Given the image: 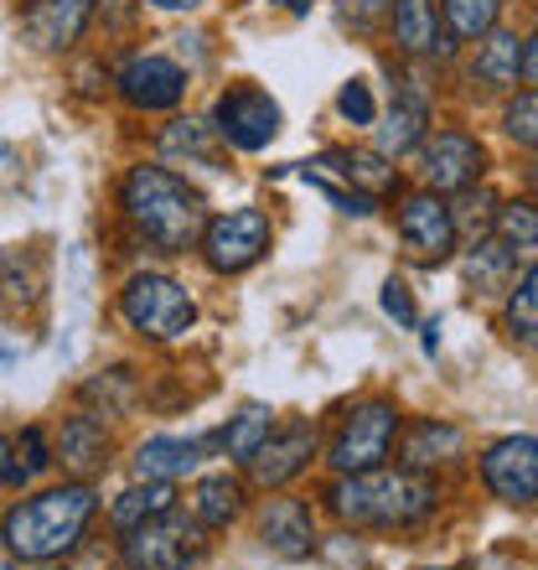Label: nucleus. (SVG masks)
Here are the masks:
<instances>
[{
	"instance_id": "obj_33",
	"label": "nucleus",
	"mask_w": 538,
	"mask_h": 570,
	"mask_svg": "<svg viewBox=\"0 0 538 570\" xmlns=\"http://www.w3.org/2000/svg\"><path fill=\"white\" fill-rule=\"evenodd\" d=\"M83 400H89V405H104V415H120V410L134 400L130 368H109L104 379H89V384H83Z\"/></svg>"
},
{
	"instance_id": "obj_40",
	"label": "nucleus",
	"mask_w": 538,
	"mask_h": 570,
	"mask_svg": "<svg viewBox=\"0 0 538 570\" xmlns=\"http://www.w3.org/2000/svg\"><path fill=\"white\" fill-rule=\"evenodd\" d=\"M11 462H16V446L6 441V431H0V482H6V472H11Z\"/></svg>"
},
{
	"instance_id": "obj_39",
	"label": "nucleus",
	"mask_w": 538,
	"mask_h": 570,
	"mask_svg": "<svg viewBox=\"0 0 538 570\" xmlns=\"http://www.w3.org/2000/svg\"><path fill=\"white\" fill-rule=\"evenodd\" d=\"M524 78H528V83H534V89H538V31H534V37H528V42H524Z\"/></svg>"
},
{
	"instance_id": "obj_4",
	"label": "nucleus",
	"mask_w": 538,
	"mask_h": 570,
	"mask_svg": "<svg viewBox=\"0 0 538 570\" xmlns=\"http://www.w3.org/2000/svg\"><path fill=\"white\" fill-rule=\"evenodd\" d=\"M120 316H124V327L140 332L146 343H177V337L192 332L197 301H192V291L181 281H171V275L140 271V275H130L120 291Z\"/></svg>"
},
{
	"instance_id": "obj_14",
	"label": "nucleus",
	"mask_w": 538,
	"mask_h": 570,
	"mask_svg": "<svg viewBox=\"0 0 538 570\" xmlns=\"http://www.w3.org/2000/svg\"><path fill=\"white\" fill-rule=\"evenodd\" d=\"M259 544L280 560H311L316 556V513L300 498H269L259 513Z\"/></svg>"
},
{
	"instance_id": "obj_3",
	"label": "nucleus",
	"mask_w": 538,
	"mask_h": 570,
	"mask_svg": "<svg viewBox=\"0 0 538 570\" xmlns=\"http://www.w3.org/2000/svg\"><path fill=\"white\" fill-rule=\"evenodd\" d=\"M120 208L130 218V228L150 249L161 255H187L202 244L208 228V203L192 181H181L166 166H130L120 181Z\"/></svg>"
},
{
	"instance_id": "obj_48",
	"label": "nucleus",
	"mask_w": 538,
	"mask_h": 570,
	"mask_svg": "<svg viewBox=\"0 0 538 570\" xmlns=\"http://www.w3.org/2000/svg\"><path fill=\"white\" fill-rule=\"evenodd\" d=\"M435 570H450V566H435Z\"/></svg>"
},
{
	"instance_id": "obj_46",
	"label": "nucleus",
	"mask_w": 538,
	"mask_h": 570,
	"mask_svg": "<svg viewBox=\"0 0 538 570\" xmlns=\"http://www.w3.org/2000/svg\"><path fill=\"white\" fill-rule=\"evenodd\" d=\"M528 193H534V203H538V161L528 166Z\"/></svg>"
},
{
	"instance_id": "obj_38",
	"label": "nucleus",
	"mask_w": 538,
	"mask_h": 570,
	"mask_svg": "<svg viewBox=\"0 0 538 570\" xmlns=\"http://www.w3.org/2000/svg\"><path fill=\"white\" fill-rule=\"evenodd\" d=\"M378 301H383V312H389L393 322H399V327H415V322H419V312H415V296H409V285H404V281H393V275H389V281H383V296H378Z\"/></svg>"
},
{
	"instance_id": "obj_24",
	"label": "nucleus",
	"mask_w": 538,
	"mask_h": 570,
	"mask_svg": "<svg viewBox=\"0 0 538 570\" xmlns=\"http://www.w3.org/2000/svg\"><path fill=\"white\" fill-rule=\"evenodd\" d=\"M243 513V482L239 478H228V472H212V478L197 482V493H192V519L197 529H228L233 519Z\"/></svg>"
},
{
	"instance_id": "obj_44",
	"label": "nucleus",
	"mask_w": 538,
	"mask_h": 570,
	"mask_svg": "<svg viewBox=\"0 0 538 570\" xmlns=\"http://www.w3.org/2000/svg\"><path fill=\"white\" fill-rule=\"evenodd\" d=\"M275 6H285L290 16H306V11H311V0H275Z\"/></svg>"
},
{
	"instance_id": "obj_28",
	"label": "nucleus",
	"mask_w": 538,
	"mask_h": 570,
	"mask_svg": "<svg viewBox=\"0 0 538 570\" xmlns=\"http://www.w3.org/2000/svg\"><path fill=\"white\" fill-rule=\"evenodd\" d=\"M502 327H508L512 343L538 347V265H528L518 275V285L508 291V312H502Z\"/></svg>"
},
{
	"instance_id": "obj_20",
	"label": "nucleus",
	"mask_w": 538,
	"mask_h": 570,
	"mask_svg": "<svg viewBox=\"0 0 538 570\" xmlns=\"http://www.w3.org/2000/svg\"><path fill=\"white\" fill-rule=\"evenodd\" d=\"M430 136V99L415 89H399L389 105V120L378 125V156H404V150H415L419 140Z\"/></svg>"
},
{
	"instance_id": "obj_7",
	"label": "nucleus",
	"mask_w": 538,
	"mask_h": 570,
	"mask_svg": "<svg viewBox=\"0 0 538 570\" xmlns=\"http://www.w3.org/2000/svg\"><path fill=\"white\" fill-rule=\"evenodd\" d=\"M269 244H275V228H269V213L259 208H228L218 218H208L202 228V259H208L212 275H243L249 265L269 255Z\"/></svg>"
},
{
	"instance_id": "obj_26",
	"label": "nucleus",
	"mask_w": 538,
	"mask_h": 570,
	"mask_svg": "<svg viewBox=\"0 0 538 570\" xmlns=\"http://www.w3.org/2000/svg\"><path fill=\"white\" fill-rule=\"evenodd\" d=\"M177 509V482H134V488H124L120 498H114V509H109V524L120 529H134L146 524V519H156V513Z\"/></svg>"
},
{
	"instance_id": "obj_47",
	"label": "nucleus",
	"mask_w": 538,
	"mask_h": 570,
	"mask_svg": "<svg viewBox=\"0 0 538 570\" xmlns=\"http://www.w3.org/2000/svg\"><path fill=\"white\" fill-rule=\"evenodd\" d=\"M42 570H62V566H52V560H47V566H42Z\"/></svg>"
},
{
	"instance_id": "obj_15",
	"label": "nucleus",
	"mask_w": 538,
	"mask_h": 570,
	"mask_svg": "<svg viewBox=\"0 0 538 570\" xmlns=\"http://www.w3.org/2000/svg\"><path fill=\"white\" fill-rule=\"evenodd\" d=\"M389 21H393V47L404 58H450L456 37L446 31L435 0H389Z\"/></svg>"
},
{
	"instance_id": "obj_34",
	"label": "nucleus",
	"mask_w": 538,
	"mask_h": 570,
	"mask_svg": "<svg viewBox=\"0 0 538 570\" xmlns=\"http://www.w3.org/2000/svg\"><path fill=\"white\" fill-rule=\"evenodd\" d=\"M502 130H508V140H518L524 150H538V89L518 94V99L502 109Z\"/></svg>"
},
{
	"instance_id": "obj_21",
	"label": "nucleus",
	"mask_w": 538,
	"mask_h": 570,
	"mask_svg": "<svg viewBox=\"0 0 538 570\" xmlns=\"http://www.w3.org/2000/svg\"><path fill=\"white\" fill-rule=\"evenodd\" d=\"M518 73H524V37L492 27L481 37L477 58H471V83H481V89H512Z\"/></svg>"
},
{
	"instance_id": "obj_2",
	"label": "nucleus",
	"mask_w": 538,
	"mask_h": 570,
	"mask_svg": "<svg viewBox=\"0 0 538 570\" xmlns=\"http://www.w3.org/2000/svg\"><path fill=\"white\" fill-rule=\"evenodd\" d=\"M440 509V482L419 466H373L327 488V513L347 529H415Z\"/></svg>"
},
{
	"instance_id": "obj_1",
	"label": "nucleus",
	"mask_w": 538,
	"mask_h": 570,
	"mask_svg": "<svg viewBox=\"0 0 538 570\" xmlns=\"http://www.w3.org/2000/svg\"><path fill=\"white\" fill-rule=\"evenodd\" d=\"M93 513H99V493L93 482H58V488H42V493L21 498L6 509L0 519V540L16 560L27 566H47V560L73 556L83 534H89Z\"/></svg>"
},
{
	"instance_id": "obj_31",
	"label": "nucleus",
	"mask_w": 538,
	"mask_h": 570,
	"mask_svg": "<svg viewBox=\"0 0 538 570\" xmlns=\"http://www.w3.org/2000/svg\"><path fill=\"white\" fill-rule=\"evenodd\" d=\"M16 451H21V456H16L11 472H6V482H11V488H21V482H31V478H42L47 466L58 462V456H52V446H47L42 425H27V431H21V441H16Z\"/></svg>"
},
{
	"instance_id": "obj_10",
	"label": "nucleus",
	"mask_w": 538,
	"mask_h": 570,
	"mask_svg": "<svg viewBox=\"0 0 538 570\" xmlns=\"http://www.w3.org/2000/svg\"><path fill=\"white\" fill-rule=\"evenodd\" d=\"M481 482L497 503L534 509L538 503V435H502L481 451Z\"/></svg>"
},
{
	"instance_id": "obj_41",
	"label": "nucleus",
	"mask_w": 538,
	"mask_h": 570,
	"mask_svg": "<svg viewBox=\"0 0 538 570\" xmlns=\"http://www.w3.org/2000/svg\"><path fill=\"white\" fill-rule=\"evenodd\" d=\"M425 353H440V322H425Z\"/></svg>"
},
{
	"instance_id": "obj_16",
	"label": "nucleus",
	"mask_w": 538,
	"mask_h": 570,
	"mask_svg": "<svg viewBox=\"0 0 538 570\" xmlns=\"http://www.w3.org/2000/svg\"><path fill=\"white\" fill-rule=\"evenodd\" d=\"M93 6L99 0H31L27 11V42L37 47V52H68V47L89 31L93 21Z\"/></svg>"
},
{
	"instance_id": "obj_37",
	"label": "nucleus",
	"mask_w": 538,
	"mask_h": 570,
	"mask_svg": "<svg viewBox=\"0 0 538 570\" xmlns=\"http://www.w3.org/2000/svg\"><path fill=\"white\" fill-rule=\"evenodd\" d=\"M337 115H342L347 125H373V89L362 83V78H352V83H342V94H337Z\"/></svg>"
},
{
	"instance_id": "obj_6",
	"label": "nucleus",
	"mask_w": 538,
	"mask_h": 570,
	"mask_svg": "<svg viewBox=\"0 0 538 570\" xmlns=\"http://www.w3.org/2000/svg\"><path fill=\"white\" fill-rule=\"evenodd\" d=\"M120 560L130 570H192L202 560V540H197V519L181 509H166L146 524H134L120 534Z\"/></svg>"
},
{
	"instance_id": "obj_25",
	"label": "nucleus",
	"mask_w": 538,
	"mask_h": 570,
	"mask_svg": "<svg viewBox=\"0 0 538 570\" xmlns=\"http://www.w3.org/2000/svg\"><path fill=\"white\" fill-rule=\"evenodd\" d=\"M512 271H518V259H512L492 234L471 239V249H466V281L477 285L481 296H502V291H512Z\"/></svg>"
},
{
	"instance_id": "obj_13",
	"label": "nucleus",
	"mask_w": 538,
	"mask_h": 570,
	"mask_svg": "<svg viewBox=\"0 0 538 570\" xmlns=\"http://www.w3.org/2000/svg\"><path fill=\"white\" fill-rule=\"evenodd\" d=\"M311 462H316V425L290 421L265 435V446L255 451L249 472H255V482H265V488H285V482H296Z\"/></svg>"
},
{
	"instance_id": "obj_42",
	"label": "nucleus",
	"mask_w": 538,
	"mask_h": 570,
	"mask_svg": "<svg viewBox=\"0 0 538 570\" xmlns=\"http://www.w3.org/2000/svg\"><path fill=\"white\" fill-rule=\"evenodd\" d=\"M156 11H192V6H202V0H150Z\"/></svg>"
},
{
	"instance_id": "obj_12",
	"label": "nucleus",
	"mask_w": 538,
	"mask_h": 570,
	"mask_svg": "<svg viewBox=\"0 0 538 570\" xmlns=\"http://www.w3.org/2000/svg\"><path fill=\"white\" fill-rule=\"evenodd\" d=\"M114 89L140 115H161V109H177L187 99V73H181V62L161 58V52H140L120 68Z\"/></svg>"
},
{
	"instance_id": "obj_19",
	"label": "nucleus",
	"mask_w": 538,
	"mask_h": 570,
	"mask_svg": "<svg viewBox=\"0 0 538 570\" xmlns=\"http://www.w3.org/2000/svg\"><path fill=\"white\" fill-rule=\"evenodd\" d=\"M197 441H181V435H146L130 456V472L140 482H181L197 466Z\"/></svg>"
},
{
	"instance_id": "obj_8",
	"label": "nucleus",
	"mask_w": 538,
	"mask_h": 570,
	"mask_svg": "<svg viewBox=\"0 0 538 570\" xmlns=\"http://www.w3.org/2000/svg\"><path fill=\"white\" fill-rule=\"evenodd\" d=\"M399 239H404V255L415 265H446L456 255V218H450V203L440 193H409L399 203Z\"/></svg>"
},
{
	"instance_id": "obj_9",
	"label": "nucleus",
	"mask_w": 538,
	"mask_h": 570,
	"mask_svg": "<svg viewBox=\"0 0 538 570\" xmlns=\"http://www.w3.org/2000/svg\"><path fill=\"white\" fill-rule=\"evenodd\" d=\"M280 120H285L280 105L265 89H255V83H233L212 105V130L233 150H265L269 140L280 136Z\"/></svg>"
},
{
	"instance_id": "obj_29",
	"label": "nucleus",
	"mask_w": 538,
	"mask_h": 570,
	"mask_svg": "<svg viewBox=\"0 0 538 570\" xmlns=\"http://www.w3.org/2000/svg\"><path fill=\"white\" fill-rule=\"evenodd\" d=\"M212 120H171L161 130V150L166 156H181V161H197V166H218V146H212Z\"/></svg>"
},
{
	"instance_id": "obj_11",
	"label": "nucleus",
	"mask_w": 538,
	"mask_h": 570,
	"mask_svg": "<svg viewBox=\"0 0 538 570\" xmlns=\"http://www.w3.org/2000/svg\"><path fill=\"white\" fill-rule=\"evenodd\" d=\"M487 171V146L466 130H440V136L419 140V181L430 193H461L477 187V177Z\"/></svg>"
},
{
	"instance_id": "obj_27",
	"label": "nucleus",
	"mask_w": 538,
	"mask_h": 570,
	"mask_svg": "<svg viewBox=\"0 0 538 570\" xmlns=\"http://www.w3.org/2000/svg\"><path fill=\"white\" fill-rule=\"evenodd\" d=\"M275 431V410L269 405H259V400H249V405L239 410V415H233V421L223 425V435H218V446L228 451V456H233V462H255V451L265 446V435Z\"/></svg>"
},
{
	"instance_id": "obj_43",
	"label": "nucleus",
	"mask_w": 538,
	"mask_h": 570,
	"mask_svg": "<svg viewBox=\"0 0 538 570\" xmlns=\"http://www.w3.org/2000/svg\"><path fill=\"white\" fill-rule=\"evenodd\" d=\"M477 570H518V566H512V560L508 556H487V560H481V566Z\"/></svg>"
},
{
	"instance_id": "obj_45",
	"label": "nucleus",
	"mask_w": 538,
	"mask_h": 570,
	"mask_svg": "<svg viewBox=\"0 0 538 570\" xmlns=\"http://www.w3.org/2000/svg\"><path fill=\"white\" fill-rule=\"evenodd\" d=\"M99 6H104L109 16H124V11H130V0H99Z\"/></svg>"
},
{
	"instance_id": "obj_32",
	"label": "nucleus",
	"mask_w": 538,
	"mask_h": 570,
	"mask_svg": "<svg viewBox=\"0 0 538 570\" xmlns=\"http://www.w3.org/2000/svg\"><path fill=\"white\" fill-rule=\"evenodd\" d=\"M492 193L487 187H461V197H456V208H450V218H456V234H466V239H481V234H492Z\"/></svg>"
},
{
	"instance_id": "obj_22",
	"label": "nucleus",
	"mask_w": 538,
	"mask_h": 570,
	"mask_svg": "<svg viewBox=\"0 0 538 570\" xmlns=\"http://www.w3.org/2000/svg\"><path fill=\"white\" fill-rule=\"evenodd\" d=\"M461 456H466V435L450 421L425 415V421H415L409 435H404V466L430 472V466H450V462H461Z\"/></svg>"
},
{
	"instance_id": "obj_36",
	"label": "nucleus",
	"mask_w": 538,
	"mask_h": 570,
	"mask_svg": "<svg viewBox=\"0 0 538 570\" xmlns=\"http://www.w3.org/2000/svg\"><path fill=\"white\" fill-rule=\"evenodd\" d=\"M337 21L358 37H378V27L389 21V0H337Z\"/></svg>"
},
{
	"instance_id": "obj_5",
	"label": "nucleus",
	"mask_w": 538,
	"mask_h": 570,
	"mask_svg": "<svg viewBox=\"0 0 538 570\" xmlns=\"http://www.w3.org/2000/svg\"><path fill=\"white\" fill-rule=\"evenodd\" d=\"M399 405L393 400H362L342 415L337 435H331L327 446V466L337 478H352V472H373V466L389 462L393 441H399Z\"/></svg>"
},
{
	"instance_id": "obj_35",
	"label": "nucleus",
	"mask_w": 538,
	"mask_h": 570,
	"mask_svg": "<svg viewBox=\"0 0 538 570\" xmlns=\"http://www.w3.org/2000/svg\"><path fill=\"white\" fill-rule=\"evenodd\" d=\"M300 177L311 181L316 193L327 197V203H337V213H352V218H368V213H373V197H362V193H352V187H337V181L331 177H321V171H316L311 161L300 166Z\"/></svg>"
},
{
	"instance_id": "obj_23",
	"label": "nucleus",
	"mask_w": 538,
	"mask_h": 570,
	"mask_svg": "<svg viewBox=\"0 0 538 570\" xmlns=\"http://www.w3.org/2000/svg\"><path fill=\"white\" fill-rule=\"evenodd\" d=\"M492 239L508 249L518 265H538V203H497Z\"/></svg>"
},
{
	"instance_id": "obj_30",
	"label": "nucleus",
	"mask_w": 538,
	"mask_h": 570,
	"mask_svg": "<svg viewBox=\"0 0 538 570\" xmlns=\"http://www.w3.org/2000/svg\"><path fill=\"white\" fill-rule=\"evenodd\" d=\"M497 11L502 0H440V21L456 42H481L497 27Z\"/></svg>"
},
{
	"instance_id": "obj_17",
	"label": "nucleus",
	"mask_w": 538,
	"mask_h": 570,
	"mask_svg": "<svg viewBox=\"0 0 538 570\" xmlns=\"http://www.w3.org/2000/svg\"><path fill=\"white\" fill-rule=\"evenodd\" d=\"M316 166H331L352 193L373 197V203L399 193V166H389V156H378V150H327Z\"/></svg>"
},
{
	"instance_id": "obj_18",
	"label": "nucleus",
	"mask_w": 538,
	"mask_h": 570,
	"mask_svg": "<svg viewBox=\"0 0 538 570\" xmlns=\"http://www.w3.org/2000/svg\"><path fill=\"white\" fill-rule=\"evenodd\" d=\"M52 456H58L68 472H78V478H89V472L109 466V431H104V421H99V415H89V410L68 415Z\"/></svg>"
}]
</instances>
